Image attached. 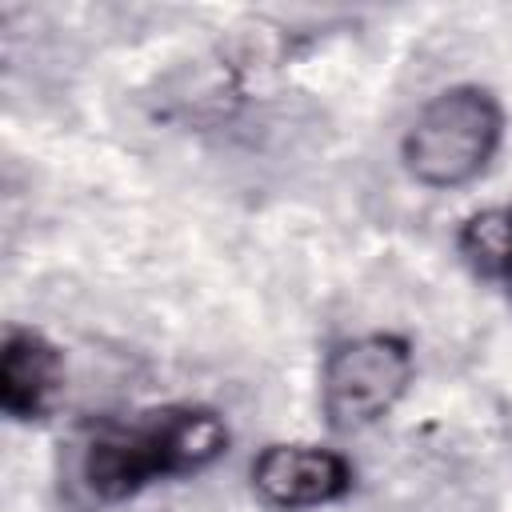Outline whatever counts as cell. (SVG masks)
Returning a JSON list of instances; mask_svg holds the SVG:
<instances>
[{
	"label": "cell",
	"instance_id": "1",
	"mask_svg": "<svg viewBox=\"0 0 512 512\" xmlns=\"http://www.w3.org/2000/svg\"><path fill=\"white\" fill-rule=\"evenodd\" d=\"M224 444V428L208 412H164L148 424L92 440L84 472L100 496H124L156 472L196 468Z\"/></svg>",
	"mask_w": 512,
	"mask_h": 512
},
{
	"label": "cell",
	"instance_id": "2",
	"mask_svg": "<svg viewBox=\"0 0 512 512\" xmlns=\"http://www.w3.org/2000/svg\"><path fill=\"white\" fill-rule=\"evenodd\" d=\"M500 108L480 88H452L420 108L404 136L408 172L428 188L468 184L496 152Z\"/></svg>",
	"mask_w": 512,
	"mask_h": 512
},
{
	"label": "cell",
	"instance_id": "3",
	"mask_svg": "<svg viewBox=\"0 0 512 512\" xmlns=\"http://www.w3.org/2000/svg\"><path fill=\"white\" fill-rule=\"evenodd\" d=\"M412 356L396 336H360L340 344L324 364V412L336 428H364L380 420L408 388Z\"/></svg>",
	"mask_w": 512,
	"mask_h": 512
},
{
	"label": "cell",
	"instance_id": "4",
	"mask_svg": "<svg viewBox=\"0 0 512 512\" xmlns=\"http://www.w3.org/2000/svg\"><path fill=\"white\" fill-rule=\"evenodd\" d=\"M256 492L276 508H312L348 488V464L308 444H272L252 464Z\"/></svg>",
	"mask_w": 512,
	"mask_h": 512
},
{
	"label": "cell",
	"instance_id": "5",
	"mask_svg": "<svg viewBox=\"0 0 512 512\" xmlns=\"http://www.w3.org/2000/svg\"><path fill=\"white\" fill-rule=\"evenodd\" d=\"M60 384L56 352L36 332H8L0 352V404L12 416H36Z\"/></svg>",
	"mask_w": 512,
	"mask_h": 512
}]
</instances>
